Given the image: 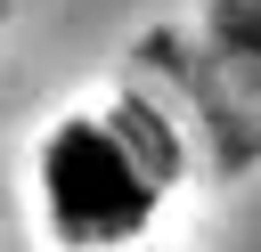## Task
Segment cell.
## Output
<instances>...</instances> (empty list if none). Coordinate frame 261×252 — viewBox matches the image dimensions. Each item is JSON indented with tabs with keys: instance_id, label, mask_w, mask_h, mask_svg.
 <instances>
[{
	"instance_id": "obj_1",
	"label": "cell",
	"mask_w": 261,
	"mask_h": 252,
	"mask_svg": "<svg viewBox=\"0 0 261 252\" xmlns=\"http://www.w3.org/2000/svg\"><path fill=\"white\" fill-rule=\"evenodd\" d=\"M163 187L139 171V154L114 138L106 114H73L41 146V219L57 252H130L155 219Z\"/></svg>"
}]
</instances>
